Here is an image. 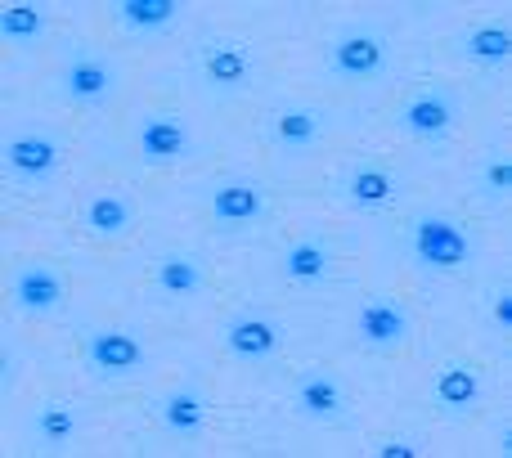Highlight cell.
Segmentation results:
<instances>
[{
    "label": "cell",
    "mask_w": 512,
    "mask_h": 458,
    "mask_svg": "<svg viewBox=\"0 0 512 458\" xmlns=\"http://www.w3.org/2000/svg\"><path fill=\"white\" fill-rule=\"evenodd\" d=\"M463 113H468L463 90H454V86H418L396 104L391 126H396V135H405V140H414V144H441L463 126Z\"/></svg>",
    "instance_id": "6"
},
{
    "label": "cell",
    "mask_w": 512,
    "mask_h": 458,
    "mask_svg": "<svg viewBox=\"0 0 512 458\" xmlns=\"http://www.w3.org/2000/svg\"><path fill=\"white\" fill-rule=\"evenodd\" d=\"M90 414L77 400H36L23 414V441L41 454H68L86 432Z\"/></svg>",
    "instance_id": "12"
},
{
    "label": "cell",
    "mask_w": 512,
    "mask_h": 458,
    "mask_svg": "<svg viewBox=\"0 0 512 458\" xmlns=\"http://www.w3.org/2000/svg\"><path fill=\"white\" fill-rule=\"evenodd\" d=\"M140 221V207H135V198L126 194V189H90L86 207H81V225H86L90 238H99V243H122L126 234L135 229Z\"/></svg>",
    "instance_id": "17"
},
{
    "label": "cell",
    "mask_w": 512,
    "mask_h": 458,
    "mask_svg": "<svg viewBox=\"0 0 512 458\" xmlns=\"http://www.w3.org/2000/svg\"><path fill=\"white\" fill-rule=\"evenodd\" d=\"M50 36V9L45 5H5L0 9V41L14 50H36Z\"/></svg>",
    "instance_id": "25"
},
{
    "label": "cell",
    "mask_w": 512,
    "mask_h": 458,
    "mask_svg": "<svg viewBox=\"0 0 512 458\" xmlns=\"http://www.w3.org/2000/svg\"><path fill=\"white\" fill-rule=\"evenodd\" d=\"M86 369L95 382L104 387H122V382H135L144 369H149V346H144L140 328H90L86 333Z\"/></svg>",
    "instance_id": "8"
},
{
    "label": "cell",
    "mask_w": 512,
    "mask_h": 458,
    "mask_svg": "<svg viewBox=\"0 0 512 458\" xmlns=\"http://www.w3.org/2000/svg\"><path fill=\"white\" fill-rule=\"evenodd\" d=\"M486 310H490V328L499 337H512V283L499 279L495 288L486 292Z\"/></svg>",
    "instance_id": "27"
},
{
    "label": "cell",
    "mask_w": 512,
    "mask_h": 458,
    "mask_svg": "<svg viewBox=\"0 0 512 458\" xmlns=\"http://www.w3.org/2000/svg\"><path fill=\"white\" fill-rule=\"evenodd\" d=\"M23 369H27L23 342H18L14 333H5V337H0V391H14L18 378H23Z\"/></svg>",
    "instance_id": "26"
},
{
    "label": "cell",
    "mask_w": 512,
    "mask_h": 458,
    "mask_svg": "<svg viewBox=\"0 0 512 458\" xmlns=\"http://www.w3.org/2000/svg\"><path fill=\"white\" fill-rule=\"evenodd\" d=\"M391 36L382 23H342L324 45V72L342 86H378L391 72Z\"/></svg>",
    "instance_id": "1"
},
{
    "label": "cell",
    "mask_w": 512,
    "mask_h": 458,
    "mask_svg": "<svg viewBox=\"0 0 512 458\" xmlns=\"http://www.w3.org/2000/svg\"><path fill=\"white\" fill-rule=\"evenodd\" d=\"M131 140H135V158L149 171H171V167H185V162L203 158V135L194 131V122L180 113H167V108L135 113Z\"/></svg>",
    "instance_id": "5"
},
{
    "label": "cell",
    "mask_w": 512,
    "mask_h": 458,
    "mask_svg": "<svg viewBox=\"0 0 512 458\" xmlns=\"http://www.w3.org/2000/svg\"><path fill=\"white\" fill-rule=\"evenodd\" d=\"M59 90L81 108H108L122 90V63L95 45H68L59 59Z\"/></svg>",
    "instance_id": "7"
},
{
    "label": "cell",
    "mask_w": 512,
    "mask_h": 458,
    "mask_svg": "<svg viewBox=\"0 0 512 458\" xmlns=\"http://www.w3.org/2000/svg\"><path fill=\"white\" fill-rule=\"evenodd\" d=\"M279 274L297 288H319V283L333 279V247L324 238H297V243L283 247Z\"/></svg>",
    "instance_id": "23"
},
{
    "label": "cell",
    "mask_w": 512,
    "mask_h": 458,
    "mask_svg": "<svg viewBox=\"0 0 512 458\" xmlns=\"http://www.w3.org/2000/svg\"><path fill=\"white\" fill-rule=\"evenodd\" d=\"M288 333L274 315H261V310H239L221 324V346L230 360L239 364H270L274 355L283 351Z\"/></svg>",
    "instance_id": "13"
},
{
    "label": "cell",
    "mask_w": 512,
    "mask_h": 458,
    "mask_svg": "<svg viewBox=\"0 0 512 458\" xmlns=\"http://www.w3.org/2000/svg\"><path fill=\"white\" fill-rule=\"evenodd\" d=\"M432 400L441 405L445 418H472L481 405H486V373L468 360H450L445 369H436L432 378Z\"/></svg>",
    "instance_id": "16"
},
{
    "label": "cell",
    "mask_w": 512,
    "mask_h": 458,
    "mask_svg": "<svg viewBox=\"0 0 512 458\" xmlns=\"http://www.w3.org/2000/svg\"><path fill=\"white\" fill-rule=\"evenodd\" d=\"M207 212L221 229H256L270 212V194H265L261 180L248 176H225L216 185H207Z\"/></svg>",
    "instance_id": "15"
},
{
    "label": "cell",
    "mask_w": 512,
    "mask_h": 458,
    "mask_svg": "<svg viewBox=\"0 0 512 458\" xmlns=\"http://www.w3.org/2000/svg\"><path fill=\"white\" fill-rule=\"evenodd\" d=\"M400 194H405V180L387 167H373V162H355L342 176V198L355 212H387L400 203Z\"/></svg>",
    "instance_id": "19"
},
{
    "label": "cell",
    "mask_w": 512,
    "mask_h": 458,
    "mask_svg": "<svg viewBox=\"0 0 512 458\" xmlns=\"http://www.w3.org/2000/svg\"><path fill=\"white\" fill-rule=\"evenodd\" d=\"M355 342L378 355L405 351L414 342V310L400 297H391V292H369L355 306Z\"/></svg>",
    "instance_id": "10"
},
{
    "label": "cell",
    "mask_w": 512,
    "mask_h": 458,
    "mask_svg": "<svg viewBox=\"0 0 512 458\" xmlns=\"http://www.w3.org/2000/svg\"><path fill=\"white\" fill-rule=\"evenodd\" d=\"M328 131H333V113L319 104H283L270 117V144L279 153V162H288V167L306 162L328 140Z\"/></svg>",
    "instance_id": "11"
},
{
    "label": "cell",
    "mask_w": 512,
    "mask_h": 458,
    "mask_svg": "<svg viewBox=\"0 0 512 458\" xmlns=\"http://www.w3.org/2000/svg\"><path fill=\"white\" fill-rule=\"evenodd\" d=\"M113 23L122 27L126 36H167L171 27H180L185 18V5L180 0H117L113 9Z\"/></svg>",
    "instance_id": "22"
},
{
    "label": "cell",
    "mask_w": 512,
    "mask_h": 458,
    "mask_svg": "<svg viewBox=\"0 0 512 458\" xmlns=\"http://www.w3.org/2000/svg\"><path fill=\"white\" fill-rule=\"evenodd\" d=\"M0 153H5V176L14 189H23V194H50L54 189L63 167V140L54 126L23 117L9 126Z\"/></svg>",
    "instance_id": "3"
},
{
    "label": "cell",
    "mask_w": 512,
    "mask_h": 458,
    "mask_svg": "<svg viewBox=\"0 0 512 458\" xmlns=\"http://www.w3.org/2000/svg\"><path fill=\"white\" fill-rule=\"evenodd\" d=\"M198 81L216 104H234V99L252 95L256 81H261V59L248 41L239 36L212 32L198 41Z\"/></svg>",
    "instance_id": "4"
},
{
    "label": "cell",
    "mask_w": 512,
    "mask_h": 458,
    "mask_svg": "<svg viewBox=\"0 0 512 458\" xmlns=\"http://www.w3.org/2000/svg\"><path fill=\"white\" fill-rule=\"evenodd\" d=\"M292 409L315 427H346L351 423V391L333 369H306L292 387Z\"/></svg>",
    "instance_id": "14"
},
{
    "label": "cell",
    "mask_w": 512,
    "mask_h": 458,
    "mask_svg": "<svg viewBox=\"0 0 512 458\" xmlns=\"http://www.w3.org/2000/svg\"><path fill=\"white\" fill-rule=\"evenodd\" d=\"M9 301L27 319H59L68 306V274L54 261H41V256L18 261L9 270Z\"/></svg>",
    "instance_id": "9"
},
{
    "label": "cell",
    "mask_w": 512,
    "mask_h": 458,
    "mask_svg": "<svg viewBox=\"0 0 512 458\" xmlns=\"http://www.w3.org/2000/svg\"><path fill=\"white\" fill-rule=\"evenodd\" d=\"M158 427L171 436V441L194 445L198 436L207 432V396L198 382H180L167 396L158 400Z\"/></svg>",
    "instance_id": "18"
},
{
    "label": "cell",
    "mask_w": 512,
    "mask_h": 458,
    "mask_svg": "<svg viewBox=\"0 0 512 458\" xmlns=\"http://www.w3.org/2000/svg\"><path fill=\"white\" fill-rule=\"evenodd\" d=\"M454 50H459V59H468L472 68L499 77V72L508 68V59H512V27L504 23V18H495V23H477V27H463V32L454 36Z\"/></svg>",
    "instance_id": "20"
},
{
    "label": "cell",
    "mask_w": 512,
    "mask_h": 458,
    "mask_svg": "<svg viewBox=\"0 0 512 458\" xmlns=\"http://www.w3.org/2000/svg\"><path fill=\"white\" fill-rule=\"evenodd\" d=\"M158 297H167L171 306H185V301H198L207 292V261L198 252H167L158 261Z\"/></svg>",
    "instance_id": "21"
},
{
    "label": "cell",
    "mask_w": 512,
    "mask_h": 458,
    "mask_svg": "<svg viewBox=\"0 0 512 458\" xmlns=\"http://www.w3.org/2000/svg\"><path fill=\"white\" fill-rule=\"evenodd\" d=\"M378 458H418L423 454V436L418 432H396V436H378V441L369 445Z\"/></svg>",
    "instance_id": "28"
},
{
    "label": "cell",
    "mask_w": 512,
    "mask_h": 458,
    "mask_svg": "<svg viewBox=\"0 0 512 458\" xmlns=\"http://www.w3.org/2000/svg\"><path fill=\"white\" fill-rule=\"evenodd\" d=\"M512 198V158H508V144H490L486 158L477 167V203L486 207L490 216H499Z\"/></svg>",
    "instance_id": "24"
},
{
    "label": "cell",
    "mask_w": 512,
    "mask_h": 458,
    "mask_svg": "<svg viewBox=\"0 0 512 458\" xmlns=\"http://www.w3.org/2000/svg\"><path fill=\"white\" fill-rule=\"evenodd\" d=\"M409 261L423 274H463L477 265V234L450 212H418L409 221Z\"/></svg>",
    "instance_id": "2"
}]
</instances>
